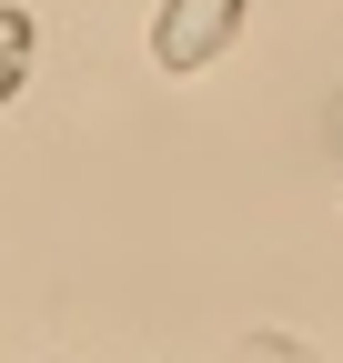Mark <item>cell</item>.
I'll use <instances>...</instances> for the list:
<instances>
[{
    "instance_id": "obj_1",
    "label": "cell",
    "mask_w": 343,
    "mask_h": 363,
    "mask_svg": "<svg viewBox=\"0 0 343 363\" xmlns=\"http://www.w3.org/2000/svg\"><path fill=\"white\" fill-rule=\"evenodd\" d=\"M223 11H232V0H182V30H162V61L212 51V40H223Z\"/></svg>"
}]
</instances>
